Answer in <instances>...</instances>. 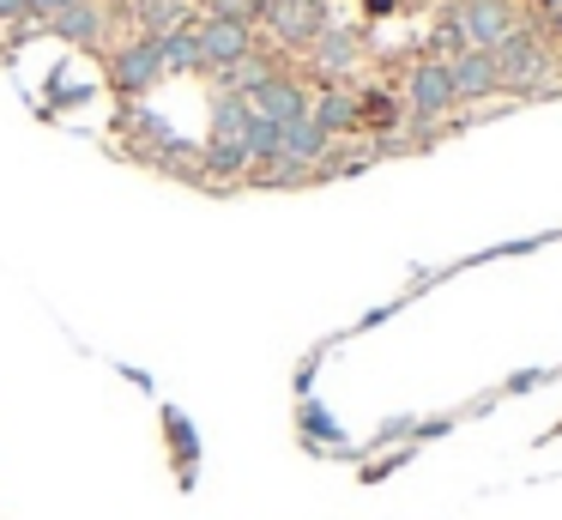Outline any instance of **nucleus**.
Returning a JSON list of instances; mask_svg holds the SVG:
<instances>
[{"instance_id":"obj_1","label":"nucleus","mask_w":562,"mask_h":520,"mask_svg":"<svg viewBox=\"0 0 562 520\" xmlns=\"http://www.w3.org/2000/svg\"><path fill=\"white\" fill-rule=\"evenodd\" d=\"M248 128H255V109L248 97L224 91L218 109H212V145H206V169L212 176H243L255 157H248Z\"/></svg>"},{"instance_id":"obj_2","label":"nucleus","mask_w":562,"mask_h":520,"mask_svg":"<svg viewBox=\"0 0 562 520\" xmlns=\"http://www.w3.org/2000/svg\"><path fill=\"white\" fill-rule=\"evenodd\" d=\"M490 55H496L502 91H520V97H526V91H550V48L538 43L532 31H520V24H514V31L502 36Z\"/></svg>"},{"instance_id":"obj_3","label":"nucleus","mask_w":562,"mask_h":520,"mask_svg":"<svg viewBox=\"0 0 562 520\" xmlns=\"http://www.w3.org/2000/svg\"><path fill=\"white\" fill-rule=\"evenodd\" d=\"M453 31H460L465 48H496L514 31V12H508V0H460Z\"/></svg>"},{"instance_id":"obj_4","label":"nucleus","mask_w":562,"mask_h":520,"mask_svg":"<svg viewBox=\"0 0 562 520\" xmlns=\"http://www.w3.org/2000/svg\"><path fill=\"white\" fill-rule=\"evenodd\" d=\"M460 103V97H453V73H448V60H417L412 67V121H436V115H448V109Z\"/></svg>"},{"instance_id":"obj_5","label":"nucleus","mask_w":562,"mask_h":520,"mask_svg":"<svg viewBox=\"0 0 562 520\" xmlns=\"http://www.w3.org/2000/svg\"><path fill=\"white\" fill-rule=\"evenodd\" d=\"M267 24L279 43L303 48L327 31V0H267Z\"/></svg>"},{"instance_id":"obj_6","label":"nucleus","mask_w":562,"mask_h":520,"mask_svg":"<svg viewBox=\"0 0 562 520\" xmlns=\"http://www.w3.org/2000/svg\"><path fill=\"white\" fill-rule=\"evenodd\" d=\"M248 109L284 128V121H303L308 115V91L296 79H284V73H272V79H260L255 91H248Z\"/></svg>"},{"instance_id":"obj_7","label":"nucleus","mask_w":562,"mask_h":520,"mask_svg":"<svg viewBox=\"0 0 562 520\" xmlns=\"http://www.w3.org/2000/svg\"><path fill=\"white\" fill-rule=\"evenodd\" d=\"M110 79H115V91H127V97L151 91V85L164 79V55H158V43H151V36H139L134 48H122V55H115V67H110Z\"/></svg>"},{"instance_id":"obj_8","label":"nucleus","mask_w":562,"mask_h":520,"mask_svg":"<svg viewBox=\"0 0 562 520\" xmlns=\"http://www.w3.org/2000/svg\"><path fill=\"white\" fill-rule=\"evenodd\" d=\"M200 67H236L248 55V24H231V19H206L200 24Z\"/></svg>"},{"instance_id":"obj_9","label":"nucleus","mask_w":562,"mask_h":520,"mask_svg":"<svg viewBox=\"0 0 562 520\" xmlns=\"http://www.w3.org/2000/svg\"><path fill=\"white\" fill-rule=\"evenodd\" d=\"M448 73H453V97H490V91H502V79H496V55L490 48H460V55L448 60Z\"/></svg>"},{"instance_id":"obj_10","label":"nucleus","mask_w":562,"mask_h":520,"mask_svg":"<svg viewBox=\"0 0 562 520\" xmlns=\"http://www.w3.org/2000/svg\"><path fill=\"white\" fill-rule=\"evenodd\" d=\"M357 55H363V36H357V31L327 24V31L315 36V67H321V73H351Z\"/></svg>"},{"instance_id":"obj_11","label":"nucleus","mask_w":562,"mask_h":520,"mask_svg":"<svg viewBox=\"0 0 562 520\" xmlns=\"http://www.w3.org/2000/svg\"><path fill=\"white\" fill-rule=\"evenodd\" d=\"M49 31H55V36H67V43H98V36H103V12H98V0H74L67 12H55V19H49Z\"/></svg>"},{"instance_id":"obj_12","label":"nucleus","mask_w":562,"mask_h":520,"mask_svg":"<svg viewBox=\"0 0 562 520\" xmlns=\"http://www.w3.org/2000/svg\"><path fill=\"white\" fill-rule=\"evenodd\" d=\"M308 121H315V128L333 140L339 128H357V97L351 91H327L321 103H308Z\"/></svg>"},{"instance_id":"obj_13","label":"nucleus","mask_w":562,"mask_h":520,"mask_svg":"<svg viewBox=\"0 0 562 520\" xmlns=\"http://www.w3.org/2000/svg\"><path fill=\"white\" fill-rule=\"evenodd\" d=\"M134 12H139V24H146V36L151 43H164L170 31H182V0H134Z\"/></svg>"},{"instance_id":"obj_14","label":"nucleus","mask_w":562,"mask_h":520,"mask_svg":"<svg viewBox=\"0 0 562 520\" xmlns=\"http://www.w3.org/2000/svg\"><path fill=\"white\" fill-rule=\"evenodd\" d=\"M158 55H164V73H194L200 67V36L182 24V31H170L158 43Z\"/></svg>"},{"instance_id":"obj_15","label":"nucleus","mask_w":562,"mask_h":520,"mask_svg":"<svg viewBox=\"0 0 562 520\" xmlns=\"http://www.w3.org/2000/svg\"><path fill=\"white\" fill-rule=\"evenodd\" d=\"M357 121H363V128H393V121H400V103H393V97H381V91H369L363 103H357Z\"/></svg>"},{"instance_id":"obj_16","label":"nucleus","mask_w":562,"mask_h":520,"mask_svg":"<svg viewBox=\"0 0 562 520\" xmlns=\"http://www.w3.org/2000/svg\"><path fill=\"white\" fill-rule=\"evenodd\" d=\"M212 19H231V24H255L267 19V0H206Z\"/></svg>"},{"instance_id":"obj_17","label":"nucleus","mask_w":562,"mask_h":520,"mask_svg":"<svg viewBox=\"0 0 562 520\" xmlns=\"http://www.w3.org/2000/svg\"><path fill=\"white\" fill-rule=\"evenodd\" d=\"M13 19H31V0H0V24H13Z\"/></svg>"},{"instance_id":"obj_18","label":"nucleus","mask_w":562,"mask_h":520,"mask_svg":"<svg viewBox=\"0 0 562 520\" xmlns=\"http://www.w3.org/2000/svg\"><path fill=\"white\" fill-rule=\"evenodd\" d=\"M74 7V0H31V12H37V19H55V12H67Z\"/></svg>"}]
</instances>
